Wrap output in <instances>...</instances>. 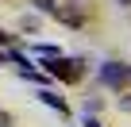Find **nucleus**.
Returning <instances> with one entry per match:
<instances>
[{"label":"nucleus","instance_id":"nucleus-6","mask_svg":"<svg viewBox=\"0 0 131 127\" xmlns=\"http://www.w3.org/2000/svg\"><path fill=\"white\" fill-rule=\"evenodd\" d=\"M119 104H123V108H131V96H123V100H119Z\"/></svg>","mask_w":131,"mask_h":127},{"label":"nucleus","instance_id":"nucleus-5","mask_svg":"<svg viewBox=\"0 0 131 127\" xmlns=\"http://www.w3.org/2000/svg\"><path fill=\"white\" fill-rule=\"evenodd\" d=\"M85 127H100V123H96V119H85Z\"/></svg>","mask_w":131,"mask_h":127},{"label":"nucleus","instance_id":"nucleus-8","mask_svg":"<svg viewBox=\"0 0 131 127\" xmlns=\"http://www.w3.org/2000/svg\"><path fill=\"white\" fill-rule=\"evenodd\" d=\"M119 4H131V0H119Z\"/></svg>","mask_w":131,"mask_h":127},{"label":"nucleus","instance_id":"nucleus-2","mask_svg":"<svg viewBox=\"0 0 131 127\" xmlns=\"http://www.w3.org/2000/svg\"><path fill=\"white\" fill-rule=\"evenodd\" d=\"M46 73L50 77H66V81H77L81 77V62H73V58H50Z\"/></svg>","mask_w":131,"mask_h":127},{"label":"nucleus","instance_id":"nucleus-4","mask_svg":"<svg viewBox=\"0 0 131 127\" xmlns=\"http://www.w3.org/2000/svg\"><path fill=\"white\" fill-rule=\"evenodd\" d=\"M0 127H12V119H8V116H4V112H0Z\"/></svg>","mask_w":131,"mask_h":127},{"label":"nucleus","instance_id":"nucleus-3","mask_svg":"<svg viewBox=\"0 0 131 127\" xmlns=\"http://www.w3.org/2000/svg\"><path fill=\"white\" fill-rule=\"evenodd\" d=\"M39 100H42L46 108H58V116H66V100H62V96H54V93H39Z\"/></svg>","mask_w":131,"mask_h":127},{"label":"nucleus","instance_id":"nucleus-7","mask_svg":"<svg viewBox=\"0 0 131 127\" xmlns=\"http://www.w3.org/2000/svg\"><path fill=\"white\" fill-rule=\"evenodd\" d=\"M4 42H8V35H0V46H4Z\"/></svg>","mask_w":131,"mask_h":127},{"label":"nucleus","instance_id":"nucleus-1","mask_svg":"<svg viewBox=\"0 0 131 127\" xmlns=\"http://www.w3.org/2000/svg\"><path fill=\"white\" fill-rule=\"evenodd\" d=\"M100 81L112 85V89H127L131 85V66L127 62H104L100 66Z\"/></svg>","mask_w":131,"mask_h":127}]
</instances>
